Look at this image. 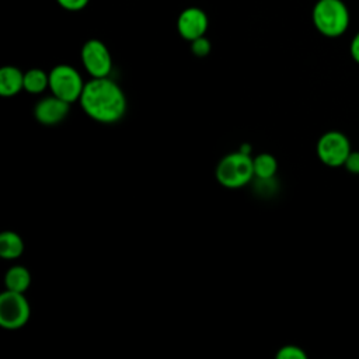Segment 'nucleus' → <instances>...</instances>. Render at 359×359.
Segmentation results:
<instances>
[{
  "label": "nucleus",
  "mask_w": 359,
  "mask_h": 359,
  "mask_svg": "<svg viewBox=\"0 0 359 359\" xmlns=\"http://www.w3.org/2000/svg\"><path fill=\"white\" fill-rule=\"evenodd\" d=\"M29 318V304L21 292L6 290L0 296V325L6 330H18Z\"/></svg>",
  "instance_id": "nucleus-5"
},
{
  "label": "nucleus",
  "mask_w": 359,
  "mask_h": 359,
  "mask_svg": "<svg viewBox=\"0 0 359 359\" xmlns=\"http://www.w3.org/2000/svg\"><path fill=\"white\" fill-rule=\"evenodd\" d=\"M24 251L22 238L14 231H3L0 234V255L4 259L18 258Z\"/></svg>",
  "instance_id": "nucleus-11"
},
{
  "label": "nucleus",
  "mask_w": 359,
  "mask_h": 359,
  "mask_svg": "<svg viewBox=\"0 0 359 359\" xmlns=\"http://www.w3.org/2000/svg\"><path fill=\"white\" fill-rule=\"evenodd\" d=\"M306 358H307L306 352L296 345H285L276 353V359H306Z\"/></svg>",
  "instance_id": "nucleus-15"
},
{
  "label": "nucleus",
  "mask_w": 359,
  "mask_h": 359,
  "mask_svg": "<svg viewBox=\"0 0 359 359\" xmlns=\"http://www.w3.org/2000/svg\"><path fill=\"white\" fill-rule=\"evenodd\" d=\"M24 88V73L14 66H4L0 70V94L13 97Z\"/></svg>",
  "instance_id": "nucleus-10"
},
{
  "label": "nucleus",
  "mask_w": 359,
  "mask_h": 359,
  "mask_svg": "<svg viewBox=\"0 0 359 359\" xmlns=\"http://www.w3.org/2000/svg\"><path fill=\"white\" fill-rule=\"evenodd\" d=\"M311 18L316 29L327 38H338L349 27V10L342 0H317Z\"/></svg>",
  "instance_id": "nucleus-2"
},
{
  "label": "nucleus",
  "mask_w": 359,
  "mask_h": 359,
  "mask_svg": "<svg viewBox=\"0 0 359 359\" xmlns=\"http://www.w3.org/2000/svg\"><path fill=\"white\" fill-rule=\"evenodd\" d=\"M252 163H254V174L257 178L259 180L273 178L278 168V163L272 154L261 153L255 158H252Z\"/></svg>",
  "instance_id": "nucleus-14"
},
{
  "label": "nucleus",
  "mask_w": 359,
  "mask_h": 359,
  "mask_svg": "<svg viewBox=\"0 0 359 359\" xmlns=\"http://www.w3.org/2000/svg\"><path fill=\"white\" fill-rule=\"evenodd\" d=\"M208 15L199 7H188L178 15L177 29L180 35L187 41H194L203 36L208 29Z\"/></svg>",
  "instance_id": "nucleus-8"
},
{
  "label": "nucleus",
  "mask_w": 359,
  "mask_h": 359,
  "mask_svg": "<svg viewBox=\"0 0 359 359\" xmlns=\"http://www.w3.org/2000/svg\"><path fill=\"white\" fill-rule=\"evenodd\" d=\"M191 50L198 57L206 56L210 52V42H209V39L205 38V35H203V36H199V38L191 41Z\"/></svg>",
  "instance_id": "nucleus-16"
},
{
  "label": "nucleus",
  "mask_w": 359,
  "mask_h": 359,
  "mask_svg": "<svg viewBox=\"0 0 359 359\" xmlns=\"http://www.w3.org/2000/svg\"><path fill=\"white\" fill-rule=\"evenodd\" d=\"M49 87V73L41 69H31L24 73V90L29 94H39Z\"/></svg>",
  "instance_id": "nucleus-13"
},
{
  "label": "nucleus",
  "mask_w": 359,
  "mask_h": 359,
  "mask_svg": "<svg viewBox=\"0 0 359 359\" xmlns=\"http://www.w3.org/2000/svg\"><path fill=\"white\" fill-rule=\"evenodd\" d=\"M254 175L252 158L241 150L224 156L216 167V178L226 188H241Z\"/></svg>",
  "instance_id": "nucleus-3"
},
{
  "label": "nucleus",
  "mask_w": 359,
  "mask_h": 359,
  "mask_svg": "<svg viewBox=\"0 0 359 359\" xmlns=\"http://www.w3.org/2000/svg\"><path fill=\"white\" fill-rule=\"evenodd\" d=\"M57 4L69 11H79L84 8L90 0H56Z\"/></svg>",
  "instance_id": "nucleus-18"
},
{
  "label": "nucleus",
  "mask_w": 359,
  "mask_h": 359,
  "mask_svg": "<svg viewBox=\"0 0 359 359\" xmlns=\"http://www.w3.org/2000/svg\"><path fill=\"white\" fill-rule=\"evenodd\" d=\"M344 167L346 168V171H349L351 174H359V151L358 150H352L348 156V158L345 160Z\"/></svg>",
  "instance_id": "nucleus-17"
},
{
  "label": "nucleus",
  "mask_w": 359,
  "mask_h": 359,
  "mask_svg": "<svg viewBox=\"0 0 359 359\" xmlns=\"http://www.w3.org/2000/svg\"><path fill=\"white\" fill-rule=\"evenodd\" d=\"M69 114V102L56 97H45L39 100L34 108V115L42 125H56Z\"/></svg>",
  "instance_id": "nucleus-9"
},
{
  "label": "nucleus",
  "mask_w": 359,
  "mask_h": 359,
  "mask_svg": "<svg viewBox=\"0 0 359 359\" xmlns=\"http://www.w3.org/2000/svg\"><path fill=\"white\" fill-rule=\"evenodd\" d=\"M81 62L93 77H108L112 69V57L104 42L88 39L81 48Z\"/></svg>",
  "instance_id": "nucleus-7"
},
{
  "label": "nucleus",
  "mask_w": 359,
  "mask_h": 359,
  "mask_svg": "<svg viewBox=\"0 0 359 359\" xmlns=\"http://www.w3.org/2000/svg\"><path fill=\"white\" fill-rule=\"evenodd\" d=\"M4 283L8 290L24 293L31 283V275L25 266L15 265L7 271Z\"/></svg>",
  "instance_id": "nucleus-12"
},
{
  "label": "nucleus",
  "mask_w": 359,
  "mask_h": 359,
  "mask_svg": "<svg viewBox=\"0 0 359 359\" xmlns=\"http://www.w3.org/2000/svg\"><path fill=\"white\" fill-rule=\"evenodd\" d=\"M351 151L349 139L338 130L325 132L317 142V156L328 167L344 165Z\"/></svg>",
  "instance_id": "nucleus-6"
},
{
  "label": "nucleus",
  "mask_w": 359,
  "mask_h": 359,
  "mask_svg": "<svg viewBox=\"0 0 359 359\" xmlns=\"http://www.w3.org/2000/svg\"><path fill=\"white\" fill-rule=\"evenodd\" d=\"M49 88L53 95L72 104L80 100L84 83L73 66L57 65L49 72Z\"/></svg>",
  "instance_id": "nucleus-4"
},
{
  "label": "nucleus",
  "mask_w": 359,
  "mask_h": 359,
  "mask_svg": "<svg viewBox=\"0 0 359 359\" xmlns=\"http://www.w3.org/2000/svg\"><path fill=\"white\" fill-rule=\"evenodd\" d=\"M80 104L91 119L101 123L118 122L126 112V97L122 88L108 77H93L86 83Z\"/></svg>",
  "instance_id": "nucleus-1"
},
{
  "label": "nucleus",
  "mask_w": 359,
  "mask_h": 359,
  "mask_svg": "<svg viewBox=\"0 0 359 359\" xmlns=\"http://www.w3.org/2000/svg\"><path fill=\"white\" fill-rule=\"evenodd\" d=\"M349 53H351L352 59L359 65V31L355 34V36H353L352 41H351Z\"/></svg>",
  "instance_id": "nucleus-19"
}]
</instances>
